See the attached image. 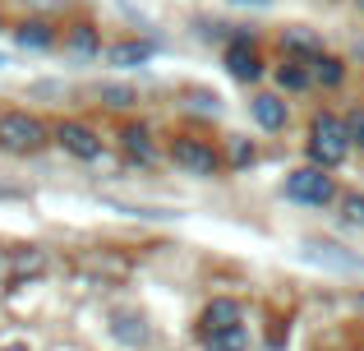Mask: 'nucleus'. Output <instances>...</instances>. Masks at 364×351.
<instances>
[{
	"instance_id": "f257e3e1",
	"label": "nucleus",
	"mask_w": 364,
	"mask_h": 351,
	"mask_svg": "<svg viewBox=\"0 0 364 351\" xmlns=\"http://www.w3.org/2000/svg\"><path fill=\"white\" fill-rule=\"evenodd\" d=\"M350 153H355V144H350L346 116H337V111H318V116L309 120V162L323 167V172H332V167H341Z\"/></svg>"
},
{
	"instance_id": "f03ea898",
	"label": "nucleus",
	"mask_w": 364,
	"mask_h": 351,
	"mask_svg": "<svg viewBox=\"0 0 364 351\" xmlns=\"http://www.w3.org/2000/svg\"><path fill=\"white\" fill-rule=\"evenodd\" d=\"M51 144V125H46L37 111H23V107H9L0 111V153L9 157H33Z\"/></svg>"
},
{
	"instance_id": "7ed1b4c3",
	"label": "nucleus",
	"mask_w": 364,
	"mask_h": 351,
	"mask_svg": "<svg viewBox=\"0 0 364 351\" xmlns=\"http://www.w3.org/2000/svg\"><path fill=\"white\" fill-rule=\"evenodd\" d=\"M166 157H171V162H176L185 176H198V180H213V176L226 172L222 153H217L208 139H198V135H171Z\"/></svg>"
},
{
	"instance_id": "20e7f679",
	"label": "nucleus",
	"mask_w": 364,
	"mask_h": 351,
	"mask_svg": "<svg viewBox=\"0 0 364 351\" xmlns=\"http://www.w3.org/2000/svg\"><path fill=\"white\" fill-rule=\"evenodd\" d=\"M286 199L291 204H304V208H328L337 204V180L332 172H323V167H295V172H286Z\"/></svg>"
},
{
	"instance_id": "39448f33",
	"label": "nucleus",
	"mask_w": 364,
	"mask_h": 351,
	"mask_svg": "<svg viewBox=\"0 0 364 351\" xmlns=\"http://www.w3.org/2000/svg\"><path fill=\"white\" fill-rule=\"evenodd\" d=\"M51 144H60L70 157H79V162H97L102 157V135L88 125V120H55L51 125Z\"/></svg>"
},
{
	"instance_id": "423d86ee",
	"label": "nucleus",
	"mask_w": 364,
	"mask_h": 351,
	"mask_svg": "<svg viewBox=\"0 0 364 351\" xmlns=\"http://www.w3.org/2000/svg\"><path fill=\"white\" fill-rule=\"evenodd\" d=\"M226 74H231V79H240V83H258L263 79V56H258V46H254V37H231V42H226Z\"/></svg>"
},
{
	"instance_id": "0eeeda50",
	"label": "nucleus",
	"mask_w": 364,
	"mask_h": 351,
	"mask_svg": "<svg viewBox=\"0 0 364 351\" xmlns=\"http://www.w3.org/2000/svg\"><path fill=\"white\" fill-rule=\"evenodd\" d=\"M249 116H254L258 130H267V135H282V130L291 125V107H286L282 93H254V98H249Z\"/></svg>"
},
{
	"instance_id": "6e6552de",
	"label": "nucleus",
	"mask_w": 364,
	"mask_h": 351,
	"mask_svg": "<svg viewBox=\"0 0 364 351\" xmlns=\"http://www.w3.org/2000/svg\"><path fill=\"white\" fill-rule=\"evenodd\" d=\"M245 324V305L235 296H213L203 305V315H198V328H203V337L208 333H222V328H240Z\"/></svg>"
},
{
	"instance_id": "1a4fd4ad",
	"label": "nucleus",
	"mask_w": 364,
	"mask_h": 351,
	"mask_svg": "<svg viewBox=\"0 0 364 351\" xmlns=\"http://www.w3.org/2000/svg\"><path fill=\"white\" fill-rule=\"evenodd\" d=\"M120 153L139 167H152L157 162V139H152V130L148 125H124L120 130Z\"/></svg>"
},
{
	"instance_id": "9d476101",
	"label": "nucleus",
	"mask_w": 364,
	"mask_h": 351,
	"mask_svg": "<svg viewBox=\"0 0 364 351\" xmlns=\"http://www.w3.org/2000/svg\"><path fill=\"white\" fill-rule=\"evenodd\" d=\"M9 33H14V42L23 46V51H51V46L60 42L55 23H46V19H23V23H14Z\"/></svg>"
},
{
	"instance_id": "9b49d317",
	"label": "nucleus",
	"mask_w": 364,
	"mask_h": 351,
	"mask_svg": "<svg viewBox=\"0 0 364 351\" xmlns=\"http://www.w3.org/2000/svg\"><path fill=\"white\" fill-rule=\"evenodd\" d=\"M282 51H286V61L309 65L314 56H323V37L309 33V28H282Z\"/></svg>"
},
{
	"instance_id": "f8f14e48",
	"label": "nucleus",
	"mask_w": 364,
	"mask_h": 351,
	"mask_svg": "<svg viewBox=\"0 0 364 351\" xmlns=\"http://www.w3.org/2000/svg\"><path fill=\"white\" fill-rule=\"evenodd\" d=\"M309 79H314V88H328V93H337L341 83H346V61L341 56H314L309 61Z\"/></svg>"
},
{
	"instance_id": "ddd939ff",
	"label": "nucleus",
	"mask_w": 364,
	"mask_h": 351,
	"mask_svg": "<svg viewBox=\"0 0 364 351\" xmlns=\"http://www.w3.org/2000/svg\"><path fill=\"white\" fill-rule=\"evenodd\" d=\"M272 79H277V88H282V93H309V88H314L309 65H304V61H282V65H272Z\"/></svg>"
},
{
	"instance_id": "4468645a",
	"label": "nucleus",
	"mask_w": 364,
	"mask_h": 351,
	"mask_svg": "<svg viewBox=\"0 0 364 351\" xmlns=\"http://www.w3.org/2000/svg\"><path fill=\"white\" fill-rule=\"evenodd\" d=\"M107 61L111 65H120V70H134V65H148L152 61V42H116V46H107Z\"/></svg>"
},
{
	"instance_id": "2eb2a0df",
	"label": "nucleus",
	"mask_w": 364,
	"mask_h": 351,
	"mask_svg": "<svg viewBox=\"0 0 364 351\" xmlns=\"http://www.w3.org/2000/svg\"><path fill=\"white\" fill-rule=\"evenodd\" d=\"M42 268H46V254L42 250H9V282L37 278Z\"/></svg>"
},
{
	"instance_id": "dca6fc26",
	"label": "nucleus",
	"mask_w": 364,
	"mask_h": 351,
	"mask_svg": "<svg viewBox=\"0 0 364 351\" xmlns=\"http://www.w3.org/2000/svg\"><path fill=\"white\" fill-rule=\"evenodd\" d=\"M65 46H70L74 56H97L102 51V37H97V28H92V23H74L70 37H65Z\"/></svg>"
},
{
	"instance_id": "f3484780",
	"label": "nucleus",
	"mask_w": 364,
	"mask_h": 351,
	"mask_svg": "<svg viewBox=\"0 0 364 351\" xmlns=\"http://www.w3.org/2000/svg\"><path fill=\"white\" fill-rule=\"evenodd\" d=\"M208 351H249V328H222V333H208L203 337Z\"/></svg>"
},
{
	"instance_id": "a211bd4d",
	"label": "nucleus",
	"mask_w": 364,
	"mask_h": 351,
	"mask_svg": "<svg viewBox=\"0 0 364 351\" xmlns=\"http://www.w3.org/2000/svg\"><path fill=\"white\" fill-rule=\"evenodd\" d=\"M97 98H102V107H111V111H129L134 102H139V93L124 88V83H102Z\"/></svg>"
},
{
	"instance_id": "6ab92c4d",
	"label": "nucleus",
	"mask_w": 364,
	"mask_h": 351,
	"mask_svg": "<svg viewBox=\"0 0 364 351\" xmlns=\"http://www.w3.org/2000/svg\"><path fill=\"white\" fill-rule=\"evenodd\" d=\"M341 217H346L350 226H364V194H341Z\"/></svg>"
},
{
	"instance_id": "aec40b11",
	"label": "nucleus",
	"mask_w": 364,
	"mask_h": 351,
	"mask_svg": "<svg viewBox=\"0 0 364 351\" xmlns=\"http://www.w3.org/2000/svg\"><path fill=\"white\" fill-rule=\"evenodd\" d=\"M254 157H258L254 144H245V139H231V167H249Z\"/></svg>"
},
{
	"instance_id": "412c9836",
	"label": "nucleus",
	"mask_w": 364,
	"mask_h": 351,
	"mask_svg": "<svg viewBox=\"0 0 364 351\" xmlns=\"http://www.w3.org/2000/svg\"><path fill=\"white\" fill-rule=\"evenodd\" d=\"M346 130H350V144L364 148V107H355V111L346 116Z\"/></svg>"
},
{
	"instance_id": "4be33fe9",
	"label": "nucleus",
	"mask_w": 364,
	"mask_h": 351,
	"mask_svg": "<svg viewBox=\"0 0 364 351\" xmlns=\"http://www.w3.org/2000/svg\"><path fill=\"white\" fill-rule=\"evenodd\" d=\"M0 282H9V250H0Z\"/></svg>"
},
{
	"instance_id": "5701e85b",
	"label": "nucleus",
	"mask_w": 364,
	"mask_h": 351,
	"mask_svg": "<svg viewBox=\"0 0 364 351\" xmlns=\"http://www.w3.org/2000/svg\"><path fill=\"white\" fill-rule=\"evenodd\" d=\"M0 351H28V347H23V342H5Z\"/></svg>"
},
{
	"instance_id": "b1692460",
	"label": "nucleus",
	"mask_w": 364,
	"mask_h": 351,
	"mask_svg": "<svg viewBox=\"0 0 364 351\" xmlns=\"http://www.w3.org/2000/svg\"><path fill=\"white\" fill-rule=\"evenodd\" d=\"M360 310H364V291H360Z\"/></svg>"
},
{
	"instance_id": "393cba45",
	"label": "nucleus",
	"mask_w": 364,
	"mask_h": 351,
	"mask_svg": "<svg viewBox=\"0 0 364 351\" xmlns=\"http://www.w3.org/2000/svg\"><path fill=\"white\" fill-rule=\"evenodd\" d=\"M254 5H267V0H254Z\"/></svg>"
},
{
	"instance_id": "a878e982",
	"label": "nucleus",
	"mask_w": 364,
	"mask_h": 351,
	"mask_svg": "<svg viewBox=\"0 0 364 351\" xmlns=\"http://www.w3.org/2000/svg\"><path fill=\"white\" fill-rule=\"evenodd\" d=\"M355 5H360V9H364V0H355Z\"/></svg>"
}]
</instances>
